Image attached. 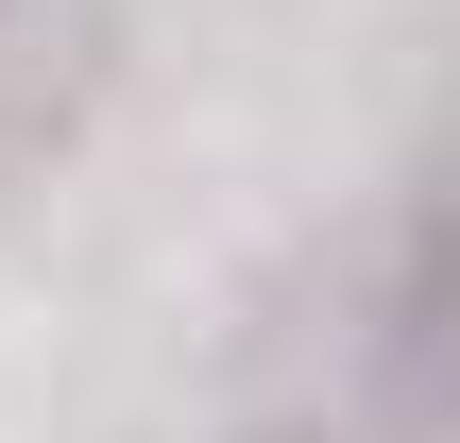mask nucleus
I'll return each mask as SVG.
<instances>
[{"instance_id": "nucleus-2", "label": "nucleus", "mask_w": 460, "mask_h": 443, "mask_svg": "<svg viewBox=\"0 0 460 443\" xmlns=\"http://www.w3.org/2000/svg\"><path fill=\"white\" fill-rule=\"evenodd\" d=\"M256 443H307V427H256Z\"/></svg>"}, {"instance_id": "nucleus-1", "label": "nucleus", "mask_w": 460, "mask_h": 443, "mask_svg": "<svg viewBox=\"0 0 460 443\" xmlns=\"http://www.w3.org/2000/svg\"><path fill=\"white\" fill-rule=\"evenodd\" d=\"M376 393H393V443H460V188L410 222V256H393V307H376Z\"/></svg>"}, {"instance_id": "nucleus-3", "label": "nucleus", "mask_w": 460, "mask_h": 443, "mask_svg": "<svg viewBox=\"0 0 460 443\" xmlns=\"http://www.w3.org/2000/svg\"><path fill=\"white\" fill-rule=\"evenodd\" d=\"M0 17H17V0H0Z\"/></svg>"}]
</instances>
